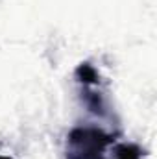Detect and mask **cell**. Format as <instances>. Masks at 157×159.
<instances>
[{
    "mask_svg": "<svg viewBox=\"0 0 157 159\" xmlns=\"http://www.w3.org/2000/svg\"><path fill=\"white\" fill-rule=\"evenodd\" d=\"M107 144V137L96 129H76L69 137V159H98Z\"/></svg>",
    "mask_w": 157,
    "mask_h": 159,
    "instance_id": "1",
    "label": "cell"
},
{
    "mask_svg": "<svg viewBox=\"0 0 157 159\" xmlns=\"http://www.w3.org/2000/svg\"><path fill=\"white\" fill-rule=\"evenodd\" d=\"M0 159H4V157H0Z\"/></svg>",
    "mask_w": 157,
    "mask_h": 159,
    "instance_id": "2",
    "label": "cell"
}]
</instances>
